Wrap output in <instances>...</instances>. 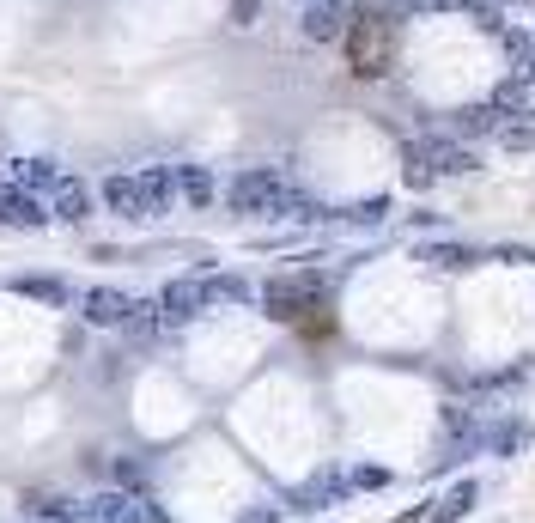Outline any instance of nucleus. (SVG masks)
<instances>
[{"mask_svg": "<svg viewBox=\"0 0 535 523\" xmlns=\"http://www.w3.org/2000/svg\"><path fill=\"white\" fill-rule=\"evenodd\" d=\"M225 207H232V213H262V219H323L317 201H304V195L286 183V171H274V165L238 171L232 189H225Z\"/></svg>", "mask_w": 535, "mask_h": 523, "instance_id": "nucleus-1", "label": "nucleus"}, {"mask_svg": "<svg viewBox=\"0 0 535 523\" xmlns=\"http://www.w3.org/2000/svg\"><path fill=\"white\" fill-rule=\"evenodd\" d=\"M341 49H347V73H353V80H384V73L396 67V19L365 7L353 19V31L341 37Z\"/></svg>", "mask_w": 535, "mask_h": 523, "instance_id": "nucleus-2", "label": "nucleus"}, {"mask_svg": "<svg viewBox=\"0 0 535 523\" xmlns=\"http://www.w3.org/2000/svg\"><path fill=\"white\" fill-rule=\"evenodd\" d=\"M323 274H274L268 286H262V311L274 317V323H304L311 311H329L323 305Z\"/></svg>", "mask_w": 535, "mask_h": 523, "instance_id": "nucleus-3", "label": "nucleus"}, {"mask_svg": "<svg viewBox=\"0 0 535 523\" xmlns=\"http://www.w3.org/2000/svg\"><path fill=\"white\" fill-rule=\"evenodd\" d=\"M80 517H86V523H165L159 511H152L146 493H122V487L92 493V499L80 505Z\"/></svg>", "mask_w": 535, "mask_h": 523, "instance_id": "nucleus-4", "label": "nucleus"}, {"mask_svg": "<svg viewBox=\"0 0 535 523\" xmlns=\"http://www.w3.org/2000/svg\"><path fill=\"white\" fill-rule=\"evenodd\" d=\"M359 13H365L359 0H311V7H304V37L311 43H341Z\"/></svg>", "mask_w": 535, "mask_h": 523, "instance_id": "nucleus-5", "label": "nucleus"}, {"mask_svg": "<svg viewBox=\"0 0 535 523\" xmlns=\"http://www.w3.org/2000/svg\"><path fill=\"white\" fill-rule=\"evenodd\" d=\"M73 305H80V317H86L92 329H122L128 311H134V298H128L122 286H92V292L73 298Z\"/></svg>", "mask_w": 535, "mask_h": 523, "instance_id": "nucleus-6", "label": "nucleus"}, {"mask_svg": "<svg viewBox=\"0 0 535 523\" xmlns=\"http://www.w3.org/2000/svg\"><path fill=\"white\" fill-rule=\"evenodd\" d=\"M0 226H7V232H43L49 226L43 195H25V189H13L7 177H0Z\"/></svg>", "mask_w": 535, "mask_h": 523, "instance_id": "nucleus-7", "label": "nucleus"}, {"mask_svg": "<svg viewBox=\"0 0 535 523\" xmlns=\"http://www.w3.org/2000/svg\"><path fill=\"white\" fill-rule=\"evenodd\" d=\"M134 189H140V219H165V213L177 207V171H171V165L134 171Z\"/></svg>", "mask_w": 535, "mask_h": 523, "instance_id": "nucleus-8", "label": "nucleus"}, {"mask_svg": "<svg viewBox=\"0 0 535 523\" xmlns=\"http://www.w3.org/2000/svg\"><path fill=\"white\" fill-rule=\"evenodd\" d=\"M49 195H55V201H49V219H61V226H86V219H92V201H98L86 177H67V171H61V183H55Z\"/></svg>", "mask_w": 535, "mask_h": 523, "instance_id": "nucleus-9", "label": "nucleus"}, {"mask_svg": "<svg viewBox=\"0 0 535 523\" xmlns=\"http://www.w3.org/2000/svg\"><path fill=\"white\" fill-rule=\"evenodd\" d=\"M420 153L432 159V171H438V177H463V171H475V165H481L456 134H426V140H420Z\"/></svg>", "mask_w": 535, "mask_h": 523, "instance_id": "nucleus-10", "label": "nucleus"}, {"mask_svg": "<svg viewBox=\"0 0 535 523\" xmlns=\"http://www.w3.org/2000/svg\"><path fill=\"white\" fill-rule=\"evenodd\" d=\"M19 511H25V523H86L80 505L61 499V493H49V487H31V493L19 499Z\"/></svg>", "mask_w": 535, "mask_h": 523, "instance_id": "nucleus-11", "label": "nucleus"}, {"mask_svg": "<svg viewBox=\"0 0 535 523\" xmlns=\"http://www.w3.org/2000/svg\"><path fill=\"white\" fill-rule=\"evenodd\" d=\"M159 311H165V323L201 317V311H207V286H201V280H171V286L159 292Z\"/></svg>", "mask_w": 535, "mask_h": 523, "instance_id": "nucleus-12", "label": "nucleus"}, {"mask_svg": "<svg viewBox=\"0 0 535 523\" xmlns=\"http://www.w3.org/2000/svg\"><path fill=\"white\" fill-rule=\"evenodd\" d=\"M347 487H353V481H347L341 469H317L311 481L298 487V511H329L335 499H347Z\"/></svg>", "mask_w": 535, "mask_h": 523, "instance_id": "nucleus-13", "label": "nucleus"}, {"mask_svg": "<svg viewBox=\"0 0 535 523\" xmlns=\"http://www.w3.org/2000/svg\"><path fill=\"white\" fill-rule=\"evenodd\" d=\"M7 183L25 189V195H43V189L61 183V165L55 159H7Z\"/></svg>", "mask_w": 535, "mask_h": 523, "instance_id": "nucleus-14", "label": "nucleus"}, {"mask_svg": "<svg viewBox=\"0 0 535 523\" xmlns=\"http://www.w3.org/2000/svg\"><path fill=\"white\" fill-rule=\"evenodd\" d=\"M420 262H426V268H438V274H469V268H481L487 256H481V250H469V244H426V250H420Z\"/></svg>", "mask_w": 535, "mask_h": 523, "instance_id": "nucleus-15", "label": "nucleus"}, {"mask_svg": "<svg viewBox=\"0 0 535 523\" xmlns=\"http://www.w3.org/2000/svg\"><path fill=\"white\" fill-rule=\"evenodd\" d=\"M104 207L116 213V219H134V226H146V219H140V189H134V177L128 171H116V177H104Z\"/></svg>", "mask_w": 535, "mask_h": 523, "instance_id": "nucleus-16", "label": "nucleus"}, {"mask_svg": "<svg viewBox=\"0 0 535 523\" xmlns=\"http://www.w3.org/2000/svg\"><path fill=\"white\" fill-rule=\"evenodd\" d=\"M475 499H481V487H475V481H456L444 499H432V505H426V523H456V517H469V511H475Z\"/></svg>", "mask_w": 535, "mask_h": 523, "instance_id": "nucleus-17", "label": "nucleus"}, {"mask_svg": "<svg viewBox=\"0 0 535 523\" xmlns=\"http://www.w3.org/2000/svg\"><path fill=\"white\" fill-rule=\"evenodd\" d=\"M159 329H165V311H159V298H134V311H128L122 335H128L134 347H146V341H159Z\"/></svg>", "mask_w": 535, "mask_h": 523, "instance_id": "nucleus-18", "label": "nucleus"}, {"mask_svg": "<svg viewBox=\"0 0 535 523\" xmlns=\"http://www.w3.org/2000/svg\"><path fill=\"white\" fill-rule=\"evenodd\" d=\"M13 292H19V298H37V305H73V286L55 280V274H19Z\"/></svg>", "mask_w": 535, "mask_h": 523, "instance_id": "nucleus-19", "label": "nucleus"}, {"mask_svg": "<svg viewBox=\"0 0 535 523\" xmlns=\"http://www.w3.org/2000/svg\"><path fill=\"white\" fill-rule=\"evenodd\" d=\"M499 122H505V110L487 98V104H469V110H456V116H450V134H469V140H475V134H499Z\"/></svg>", "mask_w": 535, "mask_h": 523, "instance_id": "nucleus-20", "label": "nucleus"}, {"mask_svg": "<svg viewBox=\"0 0 535 523\" xmlns=\"http://www.w3.org/2000/svg\"><path fill=\"white\" fill-rule=\"evenodd\" d=\"M177 195L189 201V207H207L219 189H213V171L207 165H177Z\"/></svg>", "mask_w": 535, "mask_h": 523, "instance_id": "nucleus-21", "label": "nucleus"}, {"mask_svg": "<svg viewBox=\"0 0 535 523\" xmlns=\"http://www.w3.org/2000/svg\"><path fill=\"white\" fill-rule=\"evenodd\" d=\"M493 140L505 146V153H535V116H505Z\"/></svg>", "mask_w": 535, "mask_h": 523, "instance_id": "nucleus-22", "label": "nucleus"}, {"mask_svg": "<svg viewBox=\"0 0 535 523\" xmlns=\"http://www.w3.org/2000/svg\"><path fill=\"white\" fill-rule=\"evenodd\" d=\"M201 286H207V311L213 305H244V298H250V280H238V274H213Z\"/></svg>", "mask_w": 535, "mask_h": 523, "instance_id": "nucleus-23", "label": "nucleus"}, {"mask_svg": "<svg viewBox=\"0 0 535 523\" xmlns=\"http://www.w3.org/2000/svg\"><path fill=\"white\" fill-rule=\"evenodd\" d=\"M402 177H408V189H432V183H438L432 159L420 153V140H408V171H402Z\"/></svg>", "mask_w": 535, "mask_h": 523, "instance_id": "nucleus-24", "label": "nucleus"}, {"mask_svg": "<svg viewBox=\"0 0 535 523\" xmlns=\"http://www.w3.org/2000/svg\"><path fill=\"white\" fill-rule=\"evenodd\" d=\"M116 487L122 493H146V469L140 463H116Z\"/></svg>", "mask_w": 535, "mask_h": 523, "instance_id": "nucleus-25", "label": "nucleus"}, {"mask_svg": "<svg viewBox=\"0 0 535 523\" xmlns=\"http://www.w3.org/2000/svg\"><path fill=\"white\" fill-rule=\"evenodd\" d=\"M347 481H353V487H384V481H390V469H377V463H359Z\"/></svg>", "mask_w": 535, "mask_h": 523, "instance_id": "nucleus-26", "label": "nucleus"}, {"mask_svg": "<svg viewBox=\"0 0 535 523\" xmlns=\"http://www.w3.org/2000/svg\"><path fill=\"white\" fill-rule=\"evenodd\" d=\"M238 523H280V505H250Z\"/></svg>", "mask_w": 535, "mask_h": 523, "instance_id": "nucleus-27", "label": "nucleus"}, {"mask_svg": "<svg viewBox=\"0 0 535 523\" xmlns=\"http://www.w3.org/2000/svg\"><path fill=\"white\" fill-rule=\"evenodd\" d=\"M256 13H262V0H232V19L238 25H256Z\"/></svg>", "mask_w": 535, "mask_h": 523, "instance_id": "nucleus-28", "label": "nucleus"}, {"mask_svg": "<svg viewBox=\"0 0 535 523\" xmlns=\"http://www.w3.org/2000/svg\"><path fill=\"white\" fill-rule=\"evenodd\" d=\"M304 7H311V0H304Z\"/></svg>", "mask_w": 535, "mask_h": 523, "instance_id": "nucleus-29", "label": "nucleus"}]
</instances>
